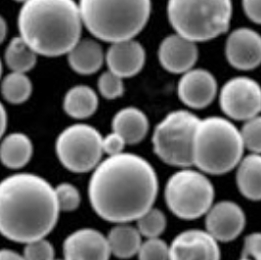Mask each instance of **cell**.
I'll use <instances>...</instances> for the list:
<instances>
[{
	"mask_svg": "<svg viewBox=\"0 0 261 260\" xmlns=\"http://www.w3.org/2000/svg\"><path fill=\"white\" fill-rule=\"evenodd\" d=\"M159 179L142 157L121 153L108 157L93 169L88 197L92 209L112 223H129L153 207Z\"/></svg>",
	"mask_w": 261,
	"mask_h": 260,
	"instance_id": "6da1fadb",
	"label": "cell"
},
{
	"mask_svg": "<svg viewBox=\"0 0 261 260\" xmlns=\"http://www.w3.org/2000/svg\"><path fill=\"white\" fill-rule=\"evenodd\" d=\"M60 210L55 189L41 176L16 173L0 182V234L27 244L55 228Z\"/></svg>",
	"mask_w": 261,
	"mask_h": 260,
	"instance_id": "7a4b0ae2",
	"label": "cell"
},
{
	"mask_svg": "<svg viewBox=\"0 0 261 260\" xmlns=\"http://www.w3.org/2000/svg\"><path fill=\"white\" fill-rule=\"evenodd\" d=\"M18 29L37 55L59 57L81 39L83 22L74 0H28L18 15Z\"/></svg>",
	"mask_w": 261,
	"mask_h": 260,
	"instance_id": "3957f363",
	"label": "cell"
},
{
	"mask_svg": "<svg viewBox=\"0 0 261 260\" xmlns=\"http://www.w3.org/2000/svg\"><path fill=\"white\" fill-rule=\"evenodd\" d=\"M83 25L105 42L138 36L150 19L151 0H80Z\"/></svg>",
	"mask_w": 261,
	"mask_h": 260,
	"instance_id": "277c9868",
	"label": "cell"
},
{
	"mask_svg": "<svg viewBox=\"0 0 261 260\" xmlns=\"http://www.w3.org/2000/svg\"><path fill=\"white\" fill-rule=\"evenodd\" d=\"M240 130L228 119H201L193 140V166L202 173L223 175L234 169L244 154Z\"/></svg>",
	"mask_w": 261,
	"mask_h": 260,
	"instance_id": "5b68a950",
	"label": "cell"
},
{
	"mask_svg": "<svg viewBox=\"0 0 261 260\" xmlns=\"http://www.w3.org/2000/svg\"><path fill=\"white\" fill-rule=\"evenodd\" d=\"M233 14L232 0H168V21L179 36L205 42L226 33Z\"/></svg>",
	"mask_w": 261,
	"mask_h": 260,
	"instance_id": "8992f818",
	"label": "cell"
},
{
	"mask_svg": "<svg viewBox=\"0 0 261 260\" xmlns=\"http://www.w3.org/2000/svg\"><path fill=\"white\" fill-rule=\"evenodd\" d=\"M200 121L195 114L177 110L166 115L153 133L154 154L165 164L180 168L193 166V140Z\"/></svg>",
	"mask_w": 261,
	"mask_h": 260,
	"instance_id": "52a82bcc",
	"label": "cell"
},
{
	"mask_svg": "<svg viewBox=\"0 0 261 260\" xmlns=\"http://www.w3.org/2000/svg\"><path fill=\"white\" fill-rule=\"evenodd\" d=\"M215 190L201 171L182 168L167 180L165 200L169 211L184 220L202 217L214 204Z\"/></svg>",
	"mask_w": 261,
	"mask_h": 260,
	"instance_id": "ba28073f",
	"label": "cell"
},
{
	"mask_svg": "<svg viewBox=\"0 0 261 260\" xmlns=\"http://www.w3.org/2000/svg\"><path fill=\"white\" fill-rule=\"evenodd\" d=\"M102 135L95 127L75 123L63 130L57 137L55 150L60 163L74 173L93 170L102 161Z\"/></svg>",
	"mask_w": 261,
	"mask_h": 260,
	"instance_id": "9c48e42d",
	"label": "cell"
},
{
	"mask_svg": "<svg viewBox=\"0 0 261 260\" xmlns=\"http://www.w3.org/2000/svg\"><path fill=\"white\" fill-rule=\"evenodd\" d=\"M219 104L227 117L246 121L259 116L261 91L259 84L247 76H236L223 85Z\"/></svg>",
	"mask_w": 261,
	"mask_h": 260,
	"instance_id": "30bf717a",
	"label": "cell"
},
{
	"mask_svg": "<svg viewBox=\"0 0 261 260\" xmlns=\"http://www.w3.org/2000/svg\"><path fill=\"white\" fill-rule=\"evenodd\" d=\"M205 215V231L217 242L228 243L242 234L246 226V214L234 201L213 204Z\"/></svg>",
	"mask_w": 261,
	"mask_h": 260,
	"instance_id": "8fae6325",
	"label": "cell"
},
{
	"mask_svg": "<svg viewBox=\"0 0 261 260\" xmlns=\"http://www.w3.org/2000/svg\"><path fill=\"white\" fill-rule=\"evenodd\" d=\"M169 248L168 260H220L218 242L206 231L190 229L175 237Z\"/></svg>",
	"mask_w": 261,
	"mask_h": 260,
	"instance_id": "7c38bea8",
	"label": "cell"
},
{
	"mask_svg": "<svg viewBox=\"0 0 261 260\" xmlns=\"http://www.w3.org/2000/svg\"><path fill=\"white\" fill-rule=\"evenodd\" d=\"M225 55L228 63L237 70L256 69L261 62L259 34L249 28L233 31L226 40Z\"/></svg>",
	"mask_w": 261,
	"mask_h": 260,
	"instance_id": "4fadbf2b",
	"label": "cell"
},
{
	"mask_svg": "<svg viewBox=\"0 0 261 260\" xmlns=\"http://www.w3.org/2000/svg\"><path fill=\"white\" fill-rule=\"evenodd\" d=\"M180 101L191 109L210 106L217 94V82L211 71L191 69L182 74L177 86Z\"/></svg>",
	"mask_w": 261,
	"mask_h": 260,
	"instance_id": "5bb4252c",
	"label": "cell"
},
{
	"mask_svg": "<svg viewBox=\"0 0 261 260\" xmlns=\"http://www.w3.org/2000/svg\"><path fill=\"white\" fill-rule=\"evenodd\" d=\"M64 260H109L111 251L107 238L92 228L72 232L63 244Z\"/></svg>",
	"mask_w": 261,
	"mask_h": 260,
	"instance_id": "9a60e30c",
	"label": "cell"
},
{
	"mask_svg": "<svg viewBox=\"0 0 261 260\" xmlns=\"http://www.w3.org/2000/svg\"><path fill=\"white\" fill-rule=\"evenodd\" d=\"M158 57L166 71L183 74L194 68L199 58V49L195 42L174 34L163 39Z\"/></svg>",
	"mask_w": 261,
	"mask_h": 260,
	"instance_id": "2e32d148",
	"label": "cell"
},
{
	"mask_svg": "<svg viewBox=\"0 0 261 260\" xmlns=\"http://www.w3.org/2000/svg\"><path fill=\"white\" fill-rule=\"evenodd\" d=\"M109 71L120 79H127L142 71L146 62V51L140 42L132 39L112 43L105 53Z\"/></svg>",
	"mask_w": 261,
	"mask_h": 260,
	"instance_id": "e0dca14e",
	"label": "cell"
},
{
	"mask_svg": "<svg viewBox=\"0 0 261 260\" xmlns=\"http://www.w3.org/2000/svg\"><path fill=\"white\" fill-rule=\"evenodd\" d=\"M112 129L119 134L126 145L141 142L149 131V120L145 113L135 107H126L114 116Z\"/></svg>",
	"mask_w": 261,
	"mask_h": 260,
	"instance_id": "ac0fdd59",
	"label": "cell"
},
{
	"mask_svg": "<svg viewBox=\"0 0 261 260\" xmlns=\"http://www.w3.org/2000/svg\"><path fill=\"white\" fill-rule=\"evenodd\" d=\"M67 55L71 70L83 75L95 73L105 62L103 48L92 38L80 39Z\"/></svg>",
	"mask_w": 261,
	"mask_h": 260,
	"instance_id": "d6986e66",
	"label": "cell"
},
{
	"mask_svg": "<svg viewBox=\"0 0 261 260\" xmlns=\"http://www.w3.org/2000/svg\"><path fill=\"white\" fill-rule=\"evenodd\" d=\"M34 154V145L28 135L13 132L0 143V162L10 169H20L27 166Z\"/></svg>",
	"mask_w": 261,
	"mask_h": 260,
	"instance_id": "ffe728a7",
	"label": "cell"
},
{
	"mask_svg": "<svg viewBox=\"0 0 261 260\" xmlns=\"http://www.w3.org/2000/svg\"><path fill=\"white\" fill-rule=\"evenodd\" d=\"M236 167V182L240 193L249 201H260V154L250 153L242 158Z\"/></svg>",
	"mask_w": 261,
	"mask_h": 260,
	"instance_id": "44dd1931",
	"label": "cell"
},
{
	"mask_svg": "<svg viewBox=\"0 0 261 260\" xmlns=\"http://www.w3.org/2000/svg\"><path fill=\"white\" fill-rule=\"evenodd\" d=\"M99 106V99L95 91L84 84L75 85L68 90L64 97L63 108L65 113L75 119L90 118Z\"/></svg>",
	"mask_w": 261,
	"mask_h": 260,
	"instance_id": "7402d4cb",
	"label": "cell"
},
{
	"mask_svg": "<svg viewBox=\"0 0 261 260\" xmlns=\"http://www.w3.org/2000/svg\"><path fill=\"white\" fill-rule=\"evenodd\" d=\"M106 238L111 254L119 259H128L136 255L142 244V236L137 228L128 223L116 225Z\"/></svg>",
	"mask_w": 261,
	"mask_h": 260,
	"instance_id": "603a6c76",
	"label": "cell"
},
{
	"mask_svg": "<svg viewBox=\"0 0 261 260\" xmlns=\"http://www.w3.org/2000/svg\"><path fill=\"white\" fill-rule=\"evenodd\" d=\"M4 61L11 71L27 73L36 67L37 54L20 36H16L5 49Z\"/></svg>",
	"mask_w": 261,
	"mask_h": 260,
	"instance_id": "cb8c5ba5",
	"label": "cell"
},
{
	"mask_svg": "<svg viewBox=\"0 0 261 260\" xmlns=\"http://www.w3.org/2000/svg\"><path fill=\"white\" fill-rule=\"evenodd\" d=\"M0 90L5 101L12 105H21L33 94V83L27 73L11 71L1 80Z\"/></svg>",
	"mask_w": 261,
	"mask_h": 260,
	"instance_id": "d4e9b609",
	"label": "cell"
},
{
	"mask_svg": "<svg viewBox=\"0 0 261 260\" xmlns=\"http://www.w3.org/2000/svg\"><path fill=\"white\" fill-rule=\"evenodd\" d=\"M137 230L146 239L160 238L166 228V214L159 209L152 207L137 220Z\"/></svg>",
	"mask_w": 261,
	"mask_h": 260,
	"instance_id": "484cf974",
	"label": "cell"
},
{
	"mask_svg": "<svg viewBox=\"0 0 261 260\" xmlns=\"http://www.w3.org/2000/svg\"><path fill=\"white\" fill-rule=\"evenodd\" d=\"M244 147L252 154L261 152V118L259 116L249 118L245 121L240 130Z\"/></svg>",
	"mask_w": 261,
	"mask_h": 260,
	"instance_id": "4316f807",
	"label": "cell"
},
{
	"mask_svg": "<svg viewBox=\"0 0 261 260\" xmlns=\"http://www.w3.org/2000/svg\"><path fill=\"white\" fill-rule=\"evenodd\" d=\"M54 189L60 212L70 213L75 211L80 206L82 197L80 191L75 186L71 183L64 182Z\"/></svg>",
	"mask_w": 261,
	"mask_h": 260,
	"instance_id": "83f0119b",
	"label": "cell"
},
{
	"mask_svg": "<svg viewBox=\"0 0 261 260\" xmlns=\"http://www.w3.org/2000/svg\"><path fill=\"white\" fill-rule=\"evenodd\" d=\"M137 255L138 260H168L169 248L166 242L160 238L147 239L142 242Z\"/></svg>",
	"mask_w": 261,
	"mask_h": 260,
	"instance_id": "f1b7e54d",
	"label": "cell"
},
{
	"mask_svg": "<svg viewBox=\"0 0 261 260\" xmlns=\"http://www.w3.org/2000/svg\"><path fill=\"white\" fill-rule=\"evenodd\" d=\"M98 89L100 94L108 100H115L124 93L123 81L110 71L103 72L98 80Z\"/></svg>",
	"mask_w": 261,
	"mask_h": 260,
	"instance_id": "f546056e",
	"label": "cell"
},
{
	"mask_svg": "<svg viewBox=\"0 0 261 260\" xmlns=\"http://www.w3.org/2000/svg\"><path fill=\"white\" fill-rule=\"evenodd\" d=\"M23 256L24 260H54L55 250L52 244L42 238L27 243Z\"/></svg>",
	"mask_w": 261,
	"mask_h": 260,
	"instance_id": "4dcf8cb0",
	"label": "cell"
},
{
	"mask_svg": "<svg viewBox=\"0 0 261 260\" xmlns=\"http://www.w3.org/2000/svg\"><path fill=\"white\" fill-rule=\"evenodd\" d=\"M126 146L124 139L115 131H112L105 137L102 138V149L103 153L108 154V157L116 155L123 153V150Z\"/></svg>",
	"mask_w": 261,
	"mask_h": 260,
	"instance_id": "1f68e13d",
	"label": "cell"
},
{
	"mask_svg": "<svg viewBox=\"0 0 261 260\" xmlns=\"http://www.w3.org/2000/svg\"><path fill=\"white\" fill-rule=\"evenodd\" d=\"M242 257L251 260H261V235L255 232L246 237Z\"/></svg>",
	"mask_w": 261,
	"mask_h": 260,
	"instance_id": "d6a6232c",
	"label": "cell"
},
{
	"mask_svg": "<svg viewBox=\"0 0 261 260\" xmlns=\"http://www.w3.org/2000/svg\"><path fill=\"white\" fill-rule=\"evenodd\" d=\"M242 3L244 12L249 20L254 24H260V0H242Z\"/></svg>",
	"mask_w": 261,
	"mask_h": 260,
	"instance_id": "836d02e7",
	"label": "cell"
},
{
	"mask_svg": "<svg viewBox=\"0 0 261 260\" xmlns=\"http://www.w3.org/2000/svg\"><path fill=\"white\" fill-rule=\"evenodd\" d=\"M0 260H24V256L11 249H0Z\"/></svg>",
	"mask_w": 261,
	"mask_h": 260,
	"instance_id": "e575fe53",
	"label": "cell"
},
{
	"mask_svg": "<svg viewBox=\"0 0 261 260\" xmlns=\"http://www.w3.org/2000/svg\"><path fill=\"white\" fill-rule=\"evenodd\" d=\"M8 122V116L3 104L0 102V139L3 137Z\"/></svg>",
	"mask_w": 261,
	"mask_h": 260,
	"instance_id": "d590c367",
	"label": "cell"
},
{
	"mask_svg": "<svg viewBox=\"0 0 261 260\" xmlns=\"http://www.w3.org/2000/svg\"><path fill=\"white\" fill-rule=\"evenodd\" d=\"M7 32H8V27L5 19L0 15V44L3 43L7 36Z\"/></svg>",
	"mask_w": 261,
	"mask_h": 260,
	"instance_id": "8d00e7d4",
	"label": "cell"
},
{
	"mask_svg": "<svg viewBox=\"0 0 261 260\" xmlns=\"http://www.w3.org/2000/svg\"><path fill=\"white\" fill-rule=\"evenodd\" d=\"M1 77H2V61L0 59V81H1Z\"/></svg>",
	"mask_w": 261,
	"mask_h": 260,
	"instance_id": "74e56055",
	"label": "cell"
},
{
	"mask_svg": "<svg viewBox=\"0 0 261 260\" xmlns=\"http://www.w3.org/2000/svg\"><path fill=\"white\" fill-rule=\"evenodd\" d=\"M14 1H16V2H19V3H23V4H24V2H27L28 0H14Z\"/></svg>",
	"mask_w": 261,
	"mask_h": 260,
	"instance_id": "f35d334b",
	"label": "cell"
},
{
	"mask_svg": "<svg viewBox=\"0 0 261 260\" xmlns=\"http://www.w3.org/2000/svg\"><path fill=\"white\" fill-rule=\"evenodd\" d=\"M240 260H251V259H249V258H245V257H242V258H241V259Z\"/></svg>",
	"mask_w": 261,
	"mask_h": 260,
	"instance_id": "ab89813d",
	"label": "cell"
},
{
	"mask_svg": "<svg viewBox=\"0 0 261 260\" xmlns=\"http://www.w3.org/2000/svg\"><path fill=\"white\" fill-rule=\"evenodd\" d=\"M54 260H64V259H54Z\"/></svg>",
	"mask_w": 261,
	"mask_h": 260,
	"instance_id": "60d3db41",
	"label": "cell"
}]
</instances>
